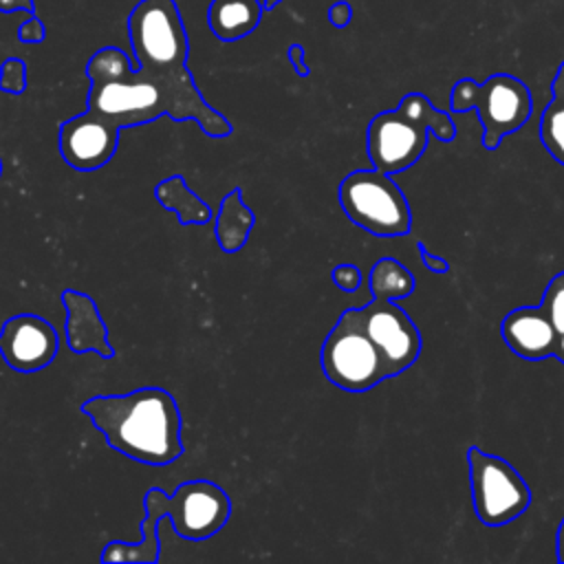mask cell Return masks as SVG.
I'll return each mask as SVG.
<instances>
[{
  "mask_svg": "<svg viewBox=\"0 0 564 564\" xmlns=\"http://www.w3.org/2000/svg\"><path fill=\"white\" fill-rule=\"evenodd\" d=\"M330 278H333L335 286L341 289V291H346V293H352V291H357V289L361 286V271H359L355 264H350V262L337 264V267L333 269Z\"/></svg>",
  "mask_w": 564,
  "mask_h": 564,
  "instance_id": "44dd1931",
  "label": "cell"
},
{
  "mask_svg": "<svg viewBox=\"0 0 564 564\" xmlns=\"http://www.w3.org/2000/svg\"><path fill=\"white\" fill-rule=\"evenodd\" d=\"M467 465L474 511L482 524L502 527L529 509L531 489L511 463L471 445Z\"/></svg>",
  "mask_w": 564,
  "mask_h": 564,
  "instance_id": "9c48e42d",
  "label": "cell"
},
{
  "mask_svg": "<svg viewBox=\"0 0 564 564\" xmlns=\"http://www.w3.org/2000/svg\"><path fill=\"white\" fill-rule=\"evenodd\" d=\"M557 560L564 562V518H562L560 529H557Z\"/></svg>",
  "mask_w": 564,
  "mask_h": 564,
  "instance_id": "4316f807",
  "label": "cell"
},
{
  "mask_svg": "<svg viewBox=\"0 0 564 564\" xmlns=\"http://www.w3.org/2000/svg\"><path fill=\"white\" fill-rule=\"evenodd\" d=\"M500 335L509 350L527 361L549 359L557 348V330L542 304L509 311L500 322Z\"/></svg>",
  "mask_w": 564,
  "mask_h": 564,
  "instance_id": "7c38bea8",
  "label": "cell"
},
{
  "mask_svg": "<svg viewBox=\"0 0 564 564\" xmlns=\"http://www.w3.org/2000/svg\"><path fill=\"white\" fill-rule=\"evenodd\" d=\"M44 35H46L44 24H42V20H40L35 13H31V15L20 24V29H18V37H20L22 42L37 44V42L44 40Z\"/></svg>",
  "mask_w": 564,
  "mask_h": 564,
  "instance_id": "7402d4cb",
  "label": "cell"
},
{
  "mask_svg": "<svg viewBox=\"0 0 564 564\" xmlns=\"http://www.w3.org/2000/svg\"><path fill=\"white\" fill-rule=\"evenodd\" d=\"M253 223H256V216L253 212L245 205L242 200V189L240 187H234L220 203V209H218V216H216V227H214V234H216V240L220 245V249L225 253H236L240 251L247 240H249V234L253 229Z\"/></svg>",
  "mask_w": 564,
  "mask_h": 564,
  "instance_id": "9a60e30c",
  "label": "cell"
},
{
  "mask_svg": "<svg viewBox=\"0 0 564 564\" xmlns=\"http://www.w3.org/2000/svg\"><path fill=\"white\" fill-rule=\"evenodd\" d=\"M143 507L159 518H167L183 540H207L216 535L231 516V500L223 487L212 480H187L167 496L161 487H150Z\"/></svg>",
  "mask_w": 564,
  "mask_h": 564,
  "instance_id": "ba28073f",
  "label": "cell"
},
{
  "mask_svg": "<svg viewBox=\"0 0 564 564\" xmlns=\"http://www.w3.org/2000/svg\"><path fill=\"white\" fill-rule=\"evenodd\" d=\"M286 57H289L293 70H295L300 77H308V75H311V68H308V64L304 62V46H302V44H291V46L286 48Z\"/></svg>",
  "mask_w": 564,
  "mask_h": 564,
  "instance_id": "d4e9b609",
  "label": "cell"
},
{
  "mask_svg": "<svg viewBox=\"0 0 564 564\" xmlns=\"http://www.w3.org/2000/svg\"><path fill=\"white\" fill-rule=\"evenodd\" d=\"M352 311L359 326L383 357L390 377L401 375L419 359L423 348L421 330L394 300L372 297L366 306Z\"/></svg>",
  "mask_w": 564,
  "mask_h": 564,
  "instance_id": "30bf717a",
  "label": "cell"
},
{
  "mask_svg": "<svg viewBox=\"0 0 564 564\" xmlns=\"http://www.w3.org/2000/svg\"><path fill=\"white\" fill-rule=\"evenodd\" d=\"M0 176H2V161H0Z\"/></svg>",
  "mask_w": 564,
  "mask_h": 564,
  "instance_id": "f1b7e54d",
  "label": "cell"
},
{
  "mask_svg": "<svg viewBox=\"0 0 564 564\" xmlns=\"http://www.w3.org/2000/svg\"><path fill=\"white\" fill-rule=\"evenodd\" d=\"M540 304L544 306L557 330V348L553 357L564 364V269L549 280Z\"/></svg>",
  "mask_w": 564,
  "mask_h": 564,
  "instance_id": "d6986e66",
  "label": "cell"
},
{
  "mask_svg": "<svg viewBox=\"0 0 564 564\" xmlns=\"http://www.w3.org/2000/svg\"><path fill=\"white\" fill-rule=\"evenodd\" d=\"M59 348L53 324L33 313L9 317L0 328V355L15 372H37L46 368Z\"/></svg>",
  "mask_w": 564,
  "mask_h": 564,
  "instance_id": "8fae6325",
  "label": "cell"
},
{
  "mask_svg": "<svg viewBox=\"0 0 564 564\" xmlns=\"http://www.w3.org/2000/svg\"><path fill=\"white\" fill-rule=\"evenodd\" d=\"M128 35L137 66L163 75H189L187 31L174 0L137 2L128 15Z\"/></svg>",
  "mask_w": 564,
  "mask_h": 564,
  "instance_id": "8992f818",
  "label": "cell"
},
{
  "mask_svg": "<svg viewBox=\"0 0 564 564\" xmlns=\"http://www.w3.org/2000/svg\"><path fill=\"white\" fill-rule=\"evenodd\" d=\"M26 88V66L20 57H9L4 59L0 68V90L20 95Z\"/></svg>",
  "mask_w": 564,
  "mask_h": 564,
  "instance_id": "ffe728a7",
  "label": "cell"
},
{
  "mask_svg": "<svg viewBox=\"0 0 564 564\" xmlns=\"http://www.w3.org/2000/svg\"><path fill=\"white\" fill-rule=\"evenodd\" d=\"M62 304L66 308V341L73 352L95 350L104 359L115 357V348L108 344V328L99 315L95 300L86 293L66 289L62 291Z\"/></svg>",
  "mask_w": 564,
  "mask_h": 564,
  "instance_id": "4fadbf2b",
  "label": "cell"
},
{
  "mask_svg": "<svg viewBox=\"0 0 564 564\" xmlns=\"http://www.w3.org/2000/svg\"><path fill=\"white\" fill-rule=\"evenodd\" d=\"M262 13V0H212L207 26L220 42H236L258 29Z\"/></svg>",
  "mask_w": 564,
  "mask_h": 564,
  "instance_id": "5bb4252c",
  "label": "cell"
},
{
  "mask_svg": "<svg viewBox=\"0 0 564 564\" xmlns=\"http://www.w3.org/2000/svg\"><path fill=\"white\" fill-rule=\"evenodd\" d=\"M368 284L370 295L381 300L408 297L416 286L414 275L397 258L377 260L368 273Z\"/></svg>",
  "mask_w": 564,
  "mask_h": 564,
  "instance_id": "ac0fdd59",
  "label": "cell"
},
{
  "mask_svg": "<svg viewBox=\"0 0 564 564\" xmlns=\"http://www.w3.org/2000/svg\"><path fill=\"white\" fill-rule=\"evenodd\" d=\"M278 2H282V0H262V4H264V11H269V9H273Z\"/></svg>",
  "mask_w": 564,
  "mask_h": 564,
  "instance_id": "83f0119b",
  "label": "cell"
},
{
  "mask_svg": "<svg viewBox=\"0 0 564 564\" xmlns=\"http://www.w3.org/2000/svg\"><path fill=\"white\" fill-rule=\"evenodd\" d=\"M328 22L335 26V29H346L348 24H350V20H352V7H350V2H346V0H337V2H333L330 4V9H328Z\"/></svg>",
  "mask_w": 564,
  "mask_h": 564,
  "instance_id": "603a6c76",
  "label": "cell"
},
{
  "mask_svg": "<svg viewBox=\"0 0 564 564\" xmlns=\"http://www.w3.org/2000/svg\"><path fill=\"white\" fill-rule=\"evenodd\" d=\"M319 366L324 377L346 392H366L390 379L383 357L359 326L352 308H346L326 335Z\"/></svg>",
  "mask_w": 564,
  "mask_h": 564,
  "instance_id": "52a82bcc",
  "label": "cell"
},
{
  "mask_svg": "<svg viewBox=\"0 0 564 564\" xmlns=\"http://www.w3.org/2000/svg\"><path fill=\"white\" fill-rule=\"evenodd\" d=\"M449 110H476L482 128V148L498 150L507 134L520 130L529 121L533 99L522 79L509 73H494L485 82H474L471 77L458 79L449 95Z\"/></svg>",
  "mask_w": 564,
  "mask_h": 564,
  "instance_id": "277c9868",
  "label": "cell"
},
{
  "mask_svg": "<svg viewBox=\"0 0 564 564\" xmlns=\"http://www.w3.org/2000/svg\"><path fill=\"white\" fill-rule=\"evenodd\" d=\"M540 141L546 152L564 165V62L551 79V101L540 117Z\"/></svg>",
  "mask_w": 564,
  "mask_h": 564,
  "instance_id": "e0dca14e",
  "label": "cell"
},
{
  "mask_svg": "<svg viewBox=\"0 0 564 564\" xmlns=\"http://www.w3.org/2000/svg\"><path fill=\"white\" fill-rule=\"evenodd\" d=\"M416 247H419V253H421V262H423V267L427 271H432V273H447L449 271V262L445 258H441V256L430 253V249L425 247L423 240H419Z\"/></svg>",
  "mask_w": 564,
  "mask_h": 564,
  "instance_id": "cb8c5ba5",
  "label": "cell"
},
{
  "mask_svg": "<svg viewBox=\"0 0 564 564\" xmlns=\"http://www.w3.org/2000/svg\"><path fill=\"white\" fill-rule=\"evenodd\" d=\"M154 198L176 214L181 225H205L212 220L209 205L194 194L181 174L161 181L154 187Z\"/></svg>",
  "mask_w": 564,
  "mask_h": 564,
  "instance_id": "2e32d148",
  "label": "cell"
},
{
  "mask_svg": "<svg viewBox=\"0 0 564 564\" xmlns=\"http://www.w3.org/2000/svg\"><path fill=\"white\" fill-rule=\"evenodd\" d=\"M79 408L112 449L137 463L163 467L183 456L181 410L165 388L95 394Z\"/></svg>",
  "mask_w": 564,
  "mask_h": 564,
  "instance_id": "7a4b0ae2",
  "label": "cell"
},
{
  "mask_svg": "<svg viewBox=\"0 0 564 564\" xmlns=\"http://www.w3.org/2000/svg\"><path fill=\"white\" fill-rule=\"evenodd\" d=\"M90 79L86 110L59 126V152L66 165L93 172L110 163L123 128L150 123L163 115L196 121L214 139L231 134L225 115L212 108L189 75H163L132 66L117 46H104L86 64Z\"/></svg>",
  "mask_w": 564,
  "mask_h": 564,
  "instance_id": "6da1fadb",
  "label": "cell"
},
{
  "mask_svg": "<svg viewBox=\"0 0 564 564\" xmlns=\"http://www.w3.org/2000/svg\"><path fill=\"white\" fill-rule=\"evenodd\" d=\"M15 11H26V15L35 13L33 0H0V13H15Z\"/></svg>",
  "mask_w": 564,
  "mask_h": 564,
  "instance_id": "484cf974",
  "label": "cell"
},
{
  "mask_svg": "<svg viewBox=\"0 0 564 564\" xmlns=\"http://www.w3.org/2000/svg\"><path fill=\"white\" fill-rule=\"evenodd\" d=\"M337 200L350 223L379 238H399L412 229V212L397 181L377 170H352L337 187Z\"/></svg>",
  "mask_w": 564,
  "mask_h": 564,
  "instance_id": "5b68a950",
  "label": "cell"
},
{
  "mask_svg": "<svg viewBox=\"0 0 564 564\" xmlns=\"http://www.w3.org/2000/svg\"><path fill=\"white\" fill-rule=\"evenodd\" d=\"M430 134L452 143L456 123L423 93H408L394 110H383L368 123L366 148L372 167L386 174L412 167L427 150Z\"/></svg>",
  "mask_w": 564,
  "mask_h": 564,
  "instance_id": "3957f363",
  "label": "cell"
}]
</instances>
